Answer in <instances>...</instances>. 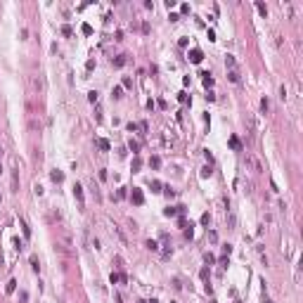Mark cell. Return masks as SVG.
Wrapping results in <instances>:
<instances>
[{
	"mask_svg": "<svg viewBox=\"0 0 303 303\" xmlns=\"http://www.w3.org/2000/svg\"><path fill=\"white\" fill-rule=\"evenodd\" d=\"M130 199H133L135 206H142V204H144V194H142V190H140V187H133V192H130Z\"/></svg>",
	"mask_w": 303,
	"mask_h": 303,
	"instance_id": "obj_1",
	"label": "cell"
},
{
	"mask_svg": "<svg viewBox=\"0 0 303 303\" xmlns=\"http://www.w3.org/2000/svg\"><path fill=\"white\" fill-rule=\"evenodd\" d=\"M187 57H190V62L199 64V62L204 59V52H202V50H190V55H187Z\"/></svg>",
	"mask_w": 303,
	"mask_h": 303,
	"instance_id": "obj_2",
	"label": "cell"
},
{
	"mask_svg": "<svg viewBox=\"0 0 303 303\" xmlns=\"http://www.w3.org/2000/svg\"><path fill=\"white\" fill-rule=\"evenodd\" d=\"M73 197H76V199H78V202H81V204H83V187H81L78 182L73 185Z\"/></svg>",
	"mask_w": 303,
	"mask_h": 303,
	"instance_id": "obj_3",
	"label": "cell"
},
{
	"mask_svg": "<svg viewBox=\"0 0 303 303\" xmlns=\"http://www.w3.org/2000/svg\"><path fill=\"white\" fill-rule=\"evenodd\" d=\"M50 178H52L55 182H62V180H64V173H62V170H52V173H50Z\"/></svg>",
	"mask_w": 303,
	"mask_h": 303,
	"instance_id": "obj_4",
	"label": "cell"
},
{
	"mask_svg": "<svg viewBox=\"0 0 303 303\" xmlns=\"http://www.w3.org/2000/svg\"><path fill=\"white\" fill-rule=\"evenodd\" d=\"M246 161H249V164L253 166V170H263V168H261V164H258V161H256V159H253L251 154H246Z\"/></svg>",
	"mask_w": 303,
	"mask_h": 303,
	"instance_id": "obj_5",
	"label": "cell"
},
{
	"mask_svg": "<svg viewBox=\"0 0 303 303\" xmlns=\"http://www.w3.org/2000/svg\"><path fill=\"white\" fill-rule=\"evenodd\" d=\"M140 168H142V159H140V156H135V159H133V173H137Z\"/></svg>",
	"mask_w": 303,
	"mask_h": 303,
	"instance_id": "obj_6",
	"label": "cell"
},
{
	"mask_svg": "<svg viewBox=\"0 0 303 303\" xmlns=\"http://www.w3.org/2000/svg\"><path fill=\"white\" fill-rule=\"evenodd\" d=\"M202 76H204V85H206V88H211V85H213V78H211V73H206V71H204Z\"/></svg>",
	"mask_w": 303,
	"mask_h": 303,
	"instance_id": "obj_7",
	"label": "cell"
},
{
	"mask_svg": "<svg viewBox=\"0 0 303 303\" xmlns=\"http://www.w3.org/2000/svg\"><path fill=\"white\" fill-rule=\"evenodd\" d=\"M175 213H178V206H175V208H173V206H168V208H164V216H168V218H173Z\"/></svg>",
	"mask_w": 303,
	"mask_h": 303,
	"instance_id": "obj_8",
	"label": "cell"
},
{
	"mask_svg": "<svg viewBox=\"0 0 303 303\" xmlns=\"http://www.w3.org/2000/svg\"><path fill=\"white\" fill-rule=\"evenodd\" d=\"M126 64V55H119L116 59H114V67H123Z\"/></svg>",
	"mask_w": 303,
	"mask_h": 303,
	"instance_id": "obj_9",
	"label": "cell"
},
{
	"mask_svg": "<svg viewBox=\"0 0 303 303\" xmlns=\"http://www.w3.org/2000/svg\"><path fill=\"white\" fill-rule=\"evenodd\" d=\"M149 166H152V168H159V166H161V159H159V156H152V159H149Z\"/></svg>",
	"mask_w": 303,
	"mask_h": 303,
	"instance_id": "obj_10",
	"label": "cell"
},
{
	"mask_svg": "<svg viewBox=\"0 0 303 303\" xmlns=\"http://www.w3.org/2000/svg\"><path fill=\"white\" fill-rule=\"evenodd\" d=\"M19 225H21V230H24V237H29V235H31V230H29V225H26V220H24V218L19 220Z\"/></svg>",
	"mask_w": 303,
	"mask_h": 303,
	"instance_id": "obj_11",
	"label": "cell"
},
{
	"mask_svg": "<svg viewBox=\"0 0 303 303\" xmlns=\"http://www.w3.org/2000/svg\"><path fill=\"white\" fill-rule=\"evenodd\" d=\"M97 147H100L102 152H109V142L107 140H97Z\"/></svg>",
	"mask_w": 303,
	"mask_h": 303,
	"instance_id": "obj_12",
	"label": "cell"
},
{
	"mask_svg": "<svg viewBox=\"0 0 303 303\" xmlns=\"http://www.w3.org/2000/svg\"><path fill=\"white\" fill-rule=\"evenodd\" d=\"M149 185H152V192H161V182L159 180H152Z\"/></svg>",
	"mask_w": 303,
	"mask_h": 303,
	"instance_id": "obj_13",
	"label": "cell"
},
{
	"mask_svg": "<svg viewBox=\"0 0 303 303\" xmlns=\"http://www.w3.org/2000/svg\"><path fill=\"white\" fill-rule=\"evenodd\" d=\"M14 287H17V282H14V279H10V282H7V287H5V291H7V294H12V291H14Z\"/></svg>",
	"mask_w": 303,
	"mask_h": 303,
	"instance_id": "obj_14",
	"label": "cell"
},
{
	"mask_svg": "<svg viewBox=\"0 0 303 303\" xmlns=\"http://www.w3.org/2000/svg\"><path fill=\"white\" fill-rule=\"evenodd\" d=\"M31 268H33V272L40 270V263H38V258H36V256H31Z\"/></svg>",
	"mask_w": 303,
	"mask_h": 303,
	"instance_id": "obj_15",
	"label": "cell"
},
{
	"mask_svg": "<svg viewBox=\"0 0 303 303\" xmlns=\"http://www.w3.org/2000/svg\"><path fill=\"white\" fill-rule=\"evenodd\" d=\"M88 100L93 102V104H95V102L100 100V95H97V90H93V93H88Z\"/></svg>",
	"mask_w": 303,
	"mask_h": 303,
	"instance_id": "obj_16",
	"label": "cell"
},
{
	"mask_svg": "<svg viewBox=\"0 0 303 303\" xmlns=\"http://www.w3.org/2000/svg\"><path fill=\"white\" fill-rule=\"evenodd\" d=\"M256 7H258V12H261V14H263V17H265V14H268V7H265V5H263V2H256Z\"/></svg>",
	"mask_w": 303,
	"mask_h": 303,
	"instance_id": "obj_17",
	"label": "cell"
},
{
	"mask_svg": "<svg viewBox=\"0 0 303 303\" xmlns=\"http://www.w3.org/2000/svg\"><path fill=\"white\" fill-rule=\"evenodd\" d=\"M121 93H123V88H121V85H116V88H114V90H111V95H114V97H116V100H119V97H121Z\"/></svg>",
	"mask_w": 303,
	"mask_h": 303,
	"instance_id": "obj_18",
	"label": "cell"
},
{
	"mask_svg": "<svg viewBox=\"0 0 303 303\" xmlns=\"http://www.w3.org/2000/svg\"><path fill=\"white\" fill-rule=\"evenodd\" d=\"M230 147H232V149H239V140H237L235 135L230 137Z\"/></svg>",
	"mask_w": 303,
	"mask_h": 303,
	"instance_id": "obj_19",
	"label": "cell"
},
{
	"mask_svg": "<svg viewBox=\"0 0 303 303\" xmlns=\"http://www.w3.org/2000/svg\"><path fill=\"white\" fill-rule=\"evenodd\" d=\"M261 109H263V111H268V109H270V102H268V97H263V100H261Z\"/></svg>",
	"mask_w": 303,
	"mask_h": 303,
	"instance_id": "obj_20",
	"label": "cell"
},
{
	"mask_svg": "<svg viewBox=\"0 0 303 303\" xmlns=\"http://www.w3.org/2000/svg\"><path fill=\"white\" fill-rule=\"evenodd\" d=\"M225 64L232 69V67H235V57H232V55H227V57H225Z\"/></svg>",
	"mask_w": 303,
	"mask_h": 303,
	"instance_id": "obj_21",
	"label": "cell"
},
{
	"mask_svg": "<svg viewBox=\"0 0 303 303\" xmlns=\"http://www.w3.org/2000/svg\"><path fill=\"white\" fill-rule=\"evenodd\" d=\"M128 147H130L135 154H137V149H140V142H133V140H130V142H128Z\"/></svg>",
	"mask_w": 303,
	"mask_h": 303,
	"instance_id": "obj_22",
	"label": "cell"
},
{
	"mask_svg": "<svg viewBox=\"0 0 303 303\" xmlns=\"http://www.w3.org/2000/svg\"><path fill=\"white\" fill-rule=\"evenodd\" d=\"M230 81H232V83H239V73H237V71H230Z\"/></svg>",
	"mask_w": 303,
	"mask_h": 303,
	"instance_id": "obj_23",
	"label": "cell"
},
{
	"mask_svg": "<svg viewBox=\"0 0 303 303\" xmlns=\"http://www.w3.org/2000/svg\"><path fill=\"white\" fill-rule=\"evenodd\" d=\"M211 173H213V170H211V166H204V168H202V175H204V178H208Z\"/></svg>",
	"mask_w": 303,
	"mask_h": 303,
	"instance_id": "obj_24",
	"label": "cell"
},
{
	"mask_svg": "<svg viewBox=\"0 0 303 303\" xmlns=\"http://www.w3.org/2000/svg\"><path fill=\"white\" fill-rule=\"evenodd\" d=\"M147 249H152V251H156V249H159V244H156V242H152V239H149V242H147Z\"/></svg>",
	"mask_w": 303,
	"mask_h": 303,
	"instance_id": "obj_25",
	"label": "cell"
},
{
	"mask_svg": "<svg viewBox=\"0 0 303 303\" xmlns=\"http://www.w3.org/2000/svg\"><path fill=\"white\" fill-rule=\"evenodd\" d=\"M192 235H194V230H192V225H190V227H185V237H187V239H192Z\"/></svg>",
	"mask_w": 303,
	"mask_h": 303,
	"instance_id": "obj_26",
	"label": "cell"
},
{
	"mask_svg": "<svg viewBox=\"0 0 303 303\" xmlns=\"http://www.w3.org/2000/svg\"><path fill=\"white\" fill-rule=\"evenodd\" d=\"M208 223H211V216H208V213H204V216H202V225H208Z\"/></svg>",
	"mask_w": 303,
	"mask_h": 303,
	"instance_id": "obj_27",
	"label": "cell"
},
{
	"mask_svg": "<svg viewBox=\"0 0 303 303\" xmlns=\"http://www.w3.org/2000/svg\"><path fill=\"white\" fill-rule=\"evenodd\" d=\"M204 156H206V159H208V164H211V161H213V154H211V152H208V149H204Z\"/></svg>",
	"mask_w": 303,
	"mask_h": 303,
	"instance_id": "obj_28",
	"label": "cell"
},
{
	"mask_svg": "<svg viewBox=\"0 0 303 303\" xmlns=\"http://www.w3.org/2000/svg\"><path fill=\"white\" fill-rule=\"evenodd\" d=\"M223 251H225V256H230V253H232V246H230V244H225V246H223Z\"/></svg>",
	"mask_w": 303,
	"mask_h": 303,
	"instance_id": "obj_29",
	"label": "cell"
},
{
	"mask_svg": "<svg viewBox=\"0 0 303 303\" xmlns=\"http://www.w3.org/2000/svg\"><path fill=\"white\" fill-rule=\"evenodd\" d=\"M83 33L88 36V33H93V29H90V24H83Z\"/></svg>",
	"mask_w": 303,
	"mask_h": 303,
	"instance_id": "obj_30",
	"label": "cell"
},
{
	"mask_svg": "<svg viewBox=\"0 0 303 303\" xmlns=\"http://www.w3.org/2000/svg\"><path fill=\"white\" fill-rule=\"evenodd\" d=\"M62 33H64V36H71V26H62Z\"/></svg>",
	"mask_w": 303,
	"mask_h": 303,
	"instance_id": "obj_31",
	"label": "cell"
},
{
	"mask_svg": "<svg viewBox=\"0 0 303 303\" xmlns=\"http://www.w3.org/2000/svg\"><path fill=\"white\" fill-rule=\"evenodd\" d=\"M0 202H2V197H0Z\"/></svg>",
	"mask_w": 303,
	"mask_h": 303,
	"instance_id": "obj_32",
	"label": "cell"
},
{
	"mask_svg": "<svg viewBox=\"0 0 303 303\" xmlns=\"http://www.w3.org/2000/svg\"><path fill=\"white\" fill-rule=\"evenodd\" d=\"M0 170H2V166H0Z\"/></svg>",
	"mask_w": 303,
	"mask_h": 303,
	"instance_id": "obj_33",
	"label": "cell"
}]
</instances>
